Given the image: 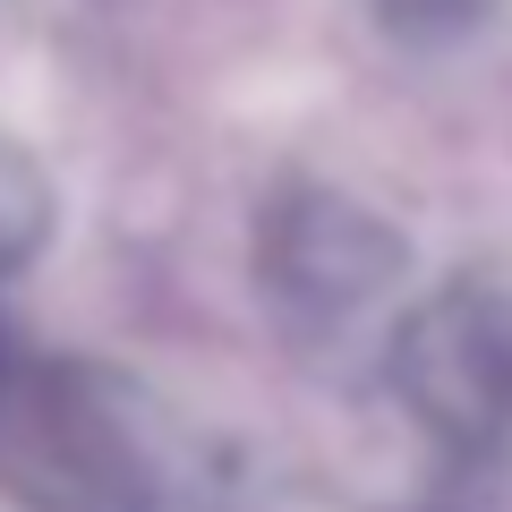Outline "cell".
Wrapping results in <instances>:
<instances>
[{"label": "cell", "mask_w": 512, "mask_h": 512, "mask_svg": "<svg viewBox=\"0 0 512 512\" xmlns=\"http://www.w3.org/2000/svg\"><path fill=\"white\" fill-rule=\"evenodd\" d=\"M205 487L188 419L86 350H26L0 393V495L18 512H180Z\"/></svg>", "instance_id": "1"}, {"label": "cell", "mask_w": 512, "mask_h": 512, "mask_svg": "<svg viewBox=\"0 0 512 512\" xmlns=\"http://www.w3.org/2000/svg\"><path fill=\"white\" fill-rule=\"evenodd\" d=\"M384 384L453 470H487L512 453V291L487 274H453L393 316Z\"/></svg>", "instance_id": "2"}, {"label": "cell", "mask_w": 512, "mask_h": 512, "mask_svg": "<svg viewBox=\"0 0 512 512\" xmlns=\"http://www.w3.org/2000/svg\"><path fill=\"white\" fill-rule=\"evenodd\" d=\"M256 291L274 299L282 325L299 333H342L367 308L402 291L410 274V239L376 214L367 197L333 180H282L256 205V239H248Z\"/></svg>", "instance_id": "3"}, {"label": "cell", "mask_w": 512, "mask_h": 512, "mask_svg": "<svg viewBox=\"0 0 512 512\" xmlns=\"http://www.w3.org/2000/svg\"><path fill=\"white\" fill-rule=\"evenodd\" d=\"M367 18L402 52H461L504 26V0H367Z\"/></svg>", "instance_id": "4"}, {"label": "cell", "mask_w": 512, "mask_h": 512, "mask_svg": "<svg viewBox=\"0 0 512 512\" xmlns=\"http://www.w3.org/2000/svg\"><path fill=\"white\" fill-rule=\"evenodd\" d=\"M43 239H52V188H43V171L0 137V282L18 274V265H35Z\"/></svg>", "instance_id": "5"}, {"label": "cell", "mask_w": 512, "mask_h": 512, "mask_svg": "<svg viewBox=\"0 0 512 512\" xmlns=\"http://www.w3.org/2000/svg\"><path fill=\"white\" fill-rule=\"evenodd\" d=\"M26 367V350H18V333H9V316H0V393H9V376Z\"/></svg>", "instance_id": "6"}]
</instances>
